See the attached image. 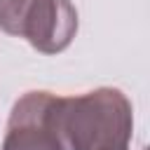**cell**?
Here are the masks:
<instances>
[{
  "label": "cell",
  "mask_w": 150,
  "mask_h": 150,
  "mask_svg": "<svg viewBox=\"0 0 150 150\" xmlns=\"http://www.w3.org/2000/svg\"><path fill=\"white\" fill-rule=\"evenodd\" d=\"M77 33V9L70 0H33L23 14L19 38L40 54L63 52Z\"/></svg>",
  "instance_id": "3"
},
{
  "label": "cell",
  "mask_w": 150,
  "mask_h": 150,
  "mask_svg": "<svg viewBox=\"0 0 150 150\" xmlns=\"http://www.w3.org/2000/svg\"><path fill=\"white\" fill-rule=\"evenodd\" d=\"M59 134L66 150H129L134 134L131 101L117 87L61 96Z\"/></svg>",
  "instance_id": "1"
},
{
  "label": "cell",
  "mask_w": 150,
  "mask_h": 150,
  "mask_svg": "<svg viewBox=\"0 0 150 150\" xmlns=\"http://www.w3.org/2000/svg\"><path fill=\"white\" fill-rule=\"evenodd\" d=\"M33 0H0V30L19 38L23 14Z\"/></svg>",
  "instance_id": "4"
},
{
  "label": "cell",
  "mask_w": 150,
  "mask_h": 150,
  "mask_svg": "<svg viewBox=\"0 0 150 150\" xmlns=\"http://www.w3.org/2000/svg\"><path fill=\"white\" fill-rule=\"evenodd\" d=\"M59 101L52 91H26L9 112L0 150H66L59 134Z\"/></svg>",
  "instance_id": "2"
}]
</instances>
